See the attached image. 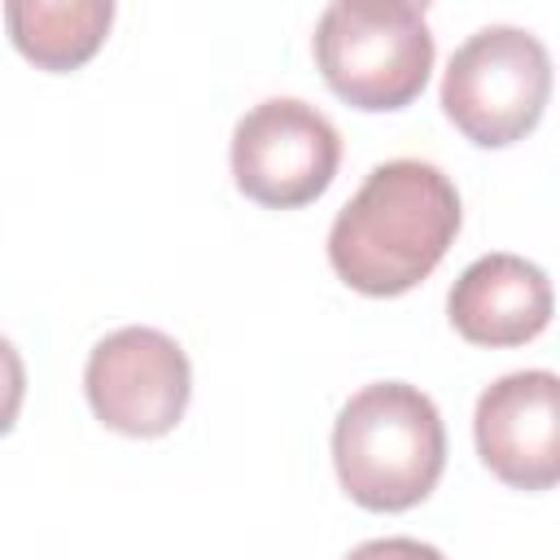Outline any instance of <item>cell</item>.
<instances>
[{
	"mask_svg": "<svg viewBox=\"0 0 560 560\" xmlns=\"http://www.w3.org/2000/svg\"><path fill=\"white\" fill-rule=\"evenodd\" d=\"M455 184L420 158H394L368 171L359 192L328 228V262L337 280L368 298L416 289L459 236Z\"/></svg>",
	"mask_w": 560,
	"mask_h": 560,
	"instance_id": "obj_1",
	"label": "cell"
},
{
	"mask_svg": "<svg viewBox=\"0 0 560 560\" xmlns=\"http://www.w3.org/2000/svg\"><path fill=\"white\" fill-rule=\"evenodd\" d=\"M407 4H416V9H420V13H424V9H429V4H433V0H407Z\"/></svg>",
	"mask_w": 560,
	"mask_h": 560,
	"instance_id": "obj_11",
	"label": "cell"
},
{
	"mask_svg": "<svg viewBox=\"0 0 560 560\" xmlns=\"http://www.w3.org/2000/svg\"><path fill=\"white\" fill-rule=\"evenodd\" d=\"M22 398H26V368H22V354L13 350L9 337H0V438L18 424Z\"/></svg>",
	"mask_w": 560,
	"mask_h": 560,
	"instance_id": "obj_10",
	"label": "cell"
},
{
	"mask_svg": "<svg viewBox=\"0 0 560 560\" xmlns=\"http://www.w3.org/2000/svg\"><path fill=\"white\" fill-rule=\"evenodd\" d=\"M4 26L35 70L70 74L101 52L114 0H4Z\"/></svg>",
	"mask_w": 560,
	"mask_h": 560,
	"instance_id": "obj_9",
	"label": "cell"
},
{
	"mask_svg": "<svg viewBox=\"0 0 560 560\" xmlns=\"http://www.w3.org/2000/svg\"><path fill=\"white\" fill-rule=\"evenodd\" d=\"M341 490L368 512L424 503L446 468V429L429 394L402 381L363 385L332 424Z\"/></svg>",
	"mask_w": 560,
	"mask_h": 560,
	"instance_id": "obj_2",
	"label": "cell"
},
{
	"mask_svg": "<svg viewBox=\"0 0 560 560\" xmlns=\"http://www.w3.org/2000/svg\"><path fill=\"white\" fill-rule=\"evenodd\" d=\"M341 166L337 127L298 96L258 101L232 131V179L267 210H298L328 192Z\"/></svg>",
	"mask_w": 560,
	"mask_h": 560,
	"instance_id": "obj_5",
	"label": "cell"
},
{
	"mask_svg": "<svg viewBox=\"0 0 560 560\" xmlns=\"http://www.w3.org/2000/svg\"><path fill=\"white\" fill-rule=\"evenodd\" d=\"M446 315L468 346H525L551 324L547 271L521 254H486L451 284Z\"/></svg>",
	"mask_w": 560,
	"mask_h": 560,
	"instance_id": "obj_8",
	"label": "cell"
},
{
	"mask_svg": "<svg viewBox=\"0 0 560 560\" xmlns=\"http://www.w3.org/2000/svg\"><path fill=\"white\" fill-rule=\"evenodd\" d=\"M433 31L407 0H328L315 26V66L354 109L411 105L433 70Z\"/></svg>",
	"mask_w": 560,
	"mask_h": 560,
	"instance_id": "obj_3",
	"label": "cell"
},
{
	"mask_svg": "<svg viewBox=\"0 0 560 560\" xmlns=\"http://www.w3.org/2000/svg\"><path fill=\"white\" fill-rule=\"evenodd\" d=\"M551 96V57L521 26H486L468 35L442 74L446 118L481 149L525 140Z\"/></svg>",
	"mask_w": 560,
	"mask_h": 560,
	"instance_id": "obj_4",
	"label": "cell"
},
{
	"mask_svg": "<svg viewBox=\"0 0 560 560\" xmlns=\"http://www.w3.org/2000/svg\"><path fill=\"white\" fill-rule=\"evenodd\" d=\"M92 416L127 438L171 433L192 398V368L175 337L162 328H118L101 337L83 368Z\"/></svg>",
	"mask_w": 560,
	"mask_h": 560,
	"instance_id": "obj_6",
	"label": "cell"
},
{
	"mask_svg": "<svg viewBox=\"0 0 560 560\" xmlns=\"http://www.w3.org/2000/svg\"><path fill=\"white\" fill-rule=\"evenodd\" d=\"M472 438L481 464L516 490L560 481V381L547 368L508 372L477 398Z\"/></svg>",
	"mask_w": 560,
	"mask_h": 560,
	"instance_id": "obj_7",
	"label": "cell"
}]
</instances>
